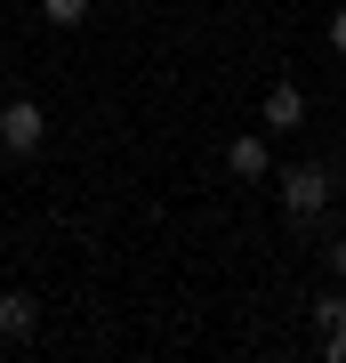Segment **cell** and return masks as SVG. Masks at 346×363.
Masks as SVG:
<instances>
[{
	"label": "cell",
	"mask_w": 346,
	"mask_h": 363,
	"mask_svg": "<svg viewBox=\"0 0 346 363\" xmlns=\"http://www.w3.org/2000/svg\"><path fill=\"white\" fill-rule=\"evenodd\" d=\"M330 274H338V283H346V234H338V242H330Z\"/></svg>",
	"instance_id": "10"
},
{
	"label": "cell",
	"mask_w": 346,
	"mask_h": 363,
	"mask_svg": "<svg viewBox=\"0 0 346 363\" xmlns=\"http://www.w3.org/2000/svg\"><path fill=\"white\" fill-rule=\"evenodd\" d=\"M40 16L49 25H89V0H40Z\"/></svg>",
	"instance_id": "7"
},
{
	"label": "cell",
	"mask_w": 346,
	"mask_h": 363,
	"mask_svg": "<svg viewBox=\"0 0 346 363\" xmlns=\"http://www.w3.org/2000/svg\"><path fill=\"white\" fill-rule=\"evenodd\" d=\"M258 121H266V130H298V121H306V89H298V81H274V89L258 97Z\"/></svg>",
	"instance_id": "2"
},
{
	"label": "cell",
	"mask_w": 346,
	"mask_h": 363,
	"mask_svg": "<svg viewBox=\"0 0 346 363\" xmlns=\"http://www.w3.org/2000/svg\"><path fill=\"white\" fill-rule=\"evenodd\" d=\"M322 355H330V363H346V331H322Z\"/></svg>",
	"instance_id": "8"
},
{
	"label": "cell",
	"mask_w": 346,
	"mask_h": 363,
	"mask_svg": "<svg viewBox=\"0 0 346 363\" xmlns=\"http://www.w3.org/2000/svg\"><path fill=\"white\" fill-rule=\"evenodd\" d=\"M330 49H338V57H346V9H338V16H330Z\"/></svg>",
	"instance_id": "9"
},
{
	"label": "cell",
	"mask_w": 346,
	"mask_h": 363,
	"mask_svg": "<svg viewBox=\"0 0 346 363\" xmlns=\"http://www.w3.org/2000/svg\"><path fill=\"white\" fill-rule=\"evenodd\" d=\"M322 210H330V169H322V162H290L282 169V218L314 226Z\"/></svg>",
	"instance_id": "1"
},
{
	"label": "cell",
	"mask_w": 346,
	"mask_h": 363,
	"mask_svg": "<svg viewBox=\"0 0 346 363\" xmlns=\"http://www.w3.org/2000/svg\"><path fill=\"white\" fill-rule=\"evenodd\" d=\"M33 323H40V307H33L25 291H8V298H0V347H25Z\"/></svg>",
	"instance_id": "3"
},
{
	"label": "cell",
	"mask_w": 346,
	"mask_h": 363,
	"mask_svg": "<svg viewBox=\"0 0 346 363\" xmlns=\"http://www.w3.org/2000/svg\"><path fill=\"white\" fill-rule=\"evenodd\" d=\"M226 169H233V178H274V145L266 138H233L226 145Z\"/></svg>",
	"instance_id": "4"
},
{
	"label": "cell",
	"mask_w": 346,
	"mask_h": 363,
	"mask_svg": "<svg viewBox=\"0 0 346 363\" xmlns=\"http://www.w3.org/2000/svg\"><path fill=\"white\" fill-rule=\"evenodd\" d=\"M314 323H322V331H346V291H322V298H314Z\"/></svg>",
	"instance_id": "6"
},
{
	"label": "cell",
	"mask_w": 346,
	"mask_h": 363,
	"mask_svg": "<svg viewBox=\"0 0 346 363\" xmlns=\"http://www.w3.org/2000/svg\"><path fill=\"white\" fill-rule=\"evenodd\" d=\"M0 130H8V145H40V105H8V121H0Z\"/></svg>",
	"instance_id": "5"
}]
</instances>
